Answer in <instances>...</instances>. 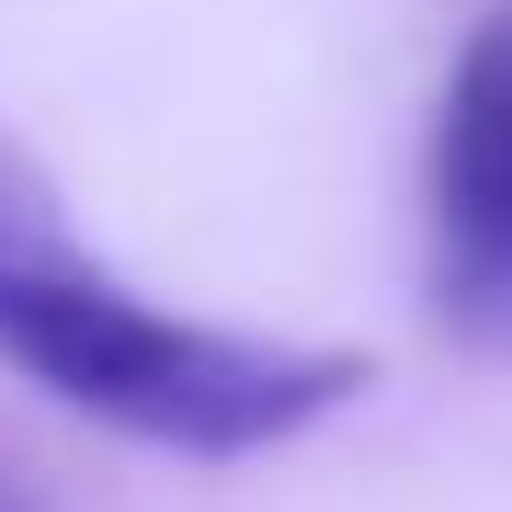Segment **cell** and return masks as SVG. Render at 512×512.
<instances>
[{"label": "cell", "instance_id": "cell-1", "mask_svg": "<svg viewBox=\"0 0 512 512\" xmlns=\"http://www.w3.org/2000/svg\"><path fill=\"white\" fill-rule=\"evenodd\" d=\"M0 365L35 376L57 410L103 421L160 456H274L342 399H365V353L342 342H274V330H217L160 296H137L12 137H0Z\"/></svg>", "mask_w": 512, "mask_h": 512}, {"label": "cell", "instance_id": "cell-3", "mask_svg": "<svg viewBox=\"0 0 512 512\" xmlns=\"http://www.w3.org/2000/svg\"><path fill=\"white\" fill-rule=\"evenodd\" d=\"M0 512H35V501H23V490H12V478H0Z\"/></svg>", "mask_w": 512, "mask_h": 512}, {"label": "cell", "instance_id": "cell-2", "mask_svg": "<svg viewBox=\"0 0 512 512\" xmlns=\"http://www.w3.org/2000/svg\"><path fill=\"white\" fill-rule=\"evenodd\" d=\"M421 205H433V319L467 353L512 365V12H490L444 69Z\"/></svg>", "mask_w": 512, "mask_h": 512}]
</instances>
